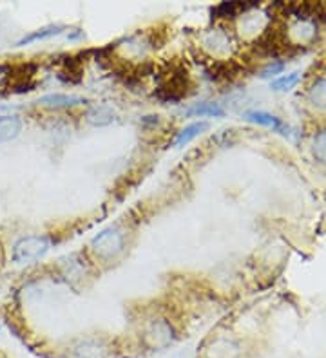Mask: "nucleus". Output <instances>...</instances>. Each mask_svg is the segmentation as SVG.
<instances>
[{"label":"nucleus","mask_w":326,"mask_h":358,"mask_svg":"<svg viewBox=\"0 0 326 358\" xmlns=\"http://www.w3.org/2000/svg\"><path fill=\"white\" fill-rule=\"evenodd\" d=\"M50 250V239L31 235L17 241L13 246V261L17 264H29V262L40 259Z\"/></svg>","instance_id":"2"},{"label":"nucleus","mask_w":326,"mask_h":358,"mask_svg":"<svg viewBox=\"0 0 326 358\" xmlns=\"http://www.w3.org/2000/svg\"><path fill=\"white\" fill-rule=\"evenodd\" d=\"M124 234L118 228H108V230L100 232L96 237L91 241L94 253L103 259H111V257L118 255L124 250Z\"/></svg>","instance_id":"3"},{"label":"nucleus","mask_w":326,"mask_h":358,"mask_svg":"<svg viewBox=\"0 0 326 358\" xmlns=\"http://www.w3.org/2000/svg\"><path fill=\"white\" fill-rule=\"evenodd\" d=\"M149 338H151L152 345H156V348H160V345H167L170 341H172V327L161 320V322L152 326V329L149 331Z\"/></svg>","instance_id":"9"},{"label":"nucleus","mask_w":326,"mask_h":358,"mask_svg":"<svg viewBox=\"0 0 326 358\" xmlns=\"http://www.w3.org/2000/svg\"><path fill=\"white\" fill-rule=\"evenodd\" d=\"M242 9V6L236 4V2H223V4H219L218 8L214 9V13L221 18H232L236 17V13Z\"/></svg>","instance_id":"18"},{"label":"nucleus","mask_w":326,"mask_h":358,"mask_svg":"<svg viewBox=\"0 0 326 358\" xmlns=\"http://www.w3.org/2000/svg\"><path fill=\"white\" fill-rule=\"evenodd\" d=\"M207 128H209V124H207V121H196V124H191L188 127H185L184 130L178 134L175 145L176 147L187 145V143L193 142L194 137L200 136V134L203 133V130H207Z\"/></svg>","instance_id":"12"},{"label":"nucleus","mask_w":326,"mask_h":358,"mask_svg":"<svg viewBox=\"0 0 326 358\" xmlns=\"http://www.w3.org/2000/svg\"><path fill=\"white\" fill-rule=\"evenodd\" d=\"M312 152L313 156H316V159H319L321 163H326V130H321V133L316 136Z\"/></svg>","instance_id":"17"},{"label":"nucleus","mask_w":326,"mask_h":358,"mask_svg":"<svg viewBox=\"0 0 326 358\" xmlns=\"http://www.w3.org/2000/svg\"><path fill=\"white\" fill-rule=\"evenodd\" d=\"M245 118L249 119V121H254V124H258V125H263V127H270V128H274V130H279L281 134H290L288 133V127L283 124L281 119L276 118V116H272V114H268V112L249 111V112H245Z\"/></svg>","instance_id":"6"},{"label":"nucleus","mask_w":326,"mask_h":358,"mask_svg":"<svg viewBox=\"0 0 326 358\" xmlns=\"http://www.w3.org/2000/svg\"><path fill=\"white\" fill-rule=\"evenodd\" d=\"M64 31V26H47L44 29H38V31H33L29 35H26L24 38H20L17 42V45H26L31 44V42H36V40H45L51 38V36H57Z\"/></svg>","instance_id":"14"},{"label":"nucleus","mask_w":326,"mask_h":358,"mask_svg":"<svg viewBox=\"0 0 326 358\" xmlns=\"http://www.w3.org/2000/svg\"><path fill=\"white\" fill-rule=\"evenodd\" d=\"M22 130V121L18 116H0V143L11 142Z\"/></svg>","instance_id":"7"},{"label":"nucleus","mask_w":326,"mask_h":358,"mask_svg":"<svg viewBox=\"0 0 326 358\" xmlns=\"http://www.w3.org/2000/svg\"><path fill=\"white\" fill-rule=\"evenodd\" d=\"M112 119H114V112L105 105L100 107H93L89 112H87V121L94 127H103V125L112 124Z\"/></svg>","instance_id":"13"},{"label":"nucleus","mask_w":326,"mask_h":358,"mask_svg":"<svg viewBox=\"0 0 326 358\" xmlns=\"http://www.w3.org/2000/svg\"><path fill=\"white\" fill-rule=\"evenodd\" d=\"M188 89H193L187 69L184 67H170V71L163 73L160 85L156 89V98L161 102H179L188 96Z\"/></svg>","instance_id":"1"},{"label":"nucleus","mask_w":326,"mask_h":358,"mask_svg":"<svg viewBox=\"0 0 326 358\" xmlns=\"http://www.w3.org/2000/svg\"><path fill=\"white\" fill-rule=\"evenodd\" d=\"M299 78H301L299 73H292V75L281 76V78L274 80L272 89H276V91H290L292 87H295V85H297Z\"/></svg>","instance_id":"16"},{"label":"nucleus","mask_w":326,"mask_h":358,"mask_svg":"<svg viewBox=\"0 0 326 358\" xmlns=\"http://www.w3.org/2000/svg\"><path fill=\"white\" fill-rule=\"evenodd\" d=\"M35 75V66H17L13 67L9 75L6 76V84L11 93H24V91H31L29 80Z\"/></svg>","instance_id":"4"},{"label":"nucleus","mask_w":326,"mask_h":358,"mask_svg":"<svg viewBox=\"0 0 326 358\" xmlns=\"http://www.w3.org/2000/svg\"><path fill=\"white\" fill-rule=\"evenodd\" d=\"M82 75H84V69H82V64L75 58H69L64 66V69L60 71L59 78L66 84H78L82 80Z\"/></svg>","instance_id":"11"},{"label":"nucleus","mask_w":326,"mask_h":358,"mask_svg":"<svg viewBox=\"0 0 326 358\" xmlns=\"http://www.w3.org/2000/svg\"><path fill=\"white\" fill-rule=\"evenodd\" d=\"M185 116H196V118H203V116H214V118H223L225 111L218 103L212 102H205V103H198V105L191 107L185 111Z\"/></svg>","instance_id":"10"},{"label":"nucleus","mask_w":326,"mask_h":358,"mask_svg":"<svg viewBox=\"0 0 326 358\" xmlns=\"http://www.w3.org/2000/svg\"><path fill=\"white\" fill-rule=\"evenodd\" d=\"M87 100L82 96H75V94H45L38 100V103L50 109H66V107H75L85 103Z\"/></svg>","instance_id":"5"},{"label":"nucleus","mask_w":326,"mask_h":358,"mask_svg":"<svg viewBox=\"0 0 326 358\" xmlns=\"http://www.w3.org/2000/svg\"><path fill=\"white\" fill-rule=\"evenodd\" d=\"M108 350L98 341H85L80 345H76L73 358H105Z\"/></svg>","instance_id":"8"},{"label":"nucleus","mask_w":326,"mask_h":358,"mask_svg":"<svg viewBox=\"0 0 326 358\" xmlns=\"http://www.w3.org/2000/svg\"><path fill=\"white\" fill-rule=\"evenodd\" d=\"M310 102L313 103L319 109H325L326 107V78L318 80L316 84L310 89Z\"/></svg>","instance_id":"15"}]
</instances>
